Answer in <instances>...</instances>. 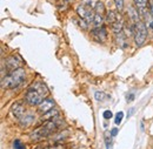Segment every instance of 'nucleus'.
I'll use <instances>...</instances> for the list:
<instances>
[{"label": "nucleus", "instance_id": "nucleus-22", "mask_svg": "<svg viewBox=\"0 0 153 149\" xmlns=\"http://www.w3.org/2000/svg\"><path fill=\"white\" fill-rule=\"evenodd\" d=\"M68 1H66V0H59L57 2V7L59 8V11H64V10H66L67 7H68V4H67Z\"/></svg>", "mask_w": 153, "mask_h": 149}, {"label": "nucleus", "instance_id": "nucleus-26", "mask_svg": "<svg viewBox=\"0 0 153 149\" xmlns=\"http://www.w3.org/2000/svg\"><path fill=\"white\" fill-rule=\"evenodd\" d=\"M97 2H98V0H82V4H84V5H87V6L92 7V8H94Z\"/></svg>", "mask_w": 153, "mask_h": 149}, {"label": "nucleus", "instance_id": "nucleus-28", "mask_svg": "<svg viewBox=\"0 0 153 149\" xmlns=\"http://www.w3.org/2000/svg\"><path fill=\"white\" fill-rule=\"evenodd\" d=\"M117 134H118V128H112L111 129V136L114 137V136H117Z\"/></svg>", "mask_w": 153, "mask_h": 149}, {"label": "nucleus", "instance_id": "nucleus-15", "mask_svg": "<svg viewBox=\"0 0 153 149\" xmlns=\"http://www.w3.org/2000/svg\"><path fill=\"white\" fill-rule=\"evenodd\" d=\"M34 122V115H32V114H25L21 119H20V126L21 127H28L31 123H33Z\"/></svg>", "mask_w": 153, "mask_h": 149}, {"label": "nucleus", "instance_id": "nucleus-13", "mask_svg": "<svg viewBox=\"0 0 153 149\" xmlns=\"http://www.w3.org/2000/svg\"><path fill=\"white\" fill-rule=\"evenodd\" d=\"M58 116H59V112H58L57 109H52V111H50L48 113L44 114L42 117L40 119L41 125L45 123V122H48V121H51V120H53V119H56V117H58Z\"/></svg>", "mask_w": 153, "mask_h": 149}, {"label": "nucleus", "instance_id": "nucleus-9", "mask_svg": "<svg viewBox=\"0 0 153 149\" xmlns=\"http://www.w3.org/2000/svg\"><path fill=\"white\" fill-rule=\"evenodd\" d=\"M11 112H12V114H13L14 117L21 119V117L26 114V109H25V106H24L22 102H16V103L12 106Z\"/></svg>", "mask_w": 153, "mask_h": 149}, {"label": "nucleus", "instance_id": "nucleus-3", "mask_svg": "<svg viewBox=\"0 0 153 149\" xmlns=\"http://www.w3.org/2000/svg\"><path fill=\"white\" fill-rule=\"evenodd\" d=\"M21 65H22V60L19 55L14 54V55L8 56L6 61L2 62L1 65V79L5 77V74H10L11 72L21 68Z\"/></svg>", "mask_w": 153, "mask_h": 149}, {"label": "nucleus", "instance_id": "nucleus-12", "mask_svg": "<svg viewBox=\"0 0 153 149\" xmlns=\"http://www.w3.org/2000/svg\"><path fill=\"white\" fill-rule=\"evenodd\" d=\"M127 15H128V18L131 19V21H132L133 24L140 21V13H139V11L137 10V7L130 6L128 10H127Z\"/></svg>", "mask_w": 153, "mask_h": 149}, {"label": "nucleus", "instance_id": "nucleus-32", "mask_svg": "<svg viewBox=\"0 0 153 149\" xmlns=\"http://www.w3.org/2000/svg\"><path fill=\"white\" fill-rule=\"evenodd\" d=\"M66 1H73V0H66Z\"/></svg>", "mask_w": 153, "mask_h": 149}, {"label": "nucleus", "instance_id": "nucleus-16", "mask_svg": "<svg viewBox=\"0 0 153 149\" xmlns=\"http://www.w3.org/2000/svg\"><path fill=\"white\" fill-rule=\"evenodd\" d=\"M106 20H107V22H110L111 25L117 22V21H121L120 15H118V13L114 12V11H108V12L106 13Z\"/></svg>", "mask_w": 153, "mask_h": 149}, {"label": "nucleus", "instance_id": "nucleus-30", "mask_svg": "<svg viewBox=\"0 0 153 149\" xmlns=\"http://www.w3.org/2000/svg\"><path fill=\"white\" fill-rule=\"evenodd\" d=\"M126 99H127V101H132V100L134 99V95L133 94H130V95L126 96Z\"/></svg>", "mask_w": 153, "mask_h": 149}, {"label": "nucleus", "instance_id": "nucleus-8", "mask_svg": "<svg viewBox=\"0 0 153 149\" xmlns=\"http://www.w3.org/2000/svg\"><path fill=\"white\" fill-rule=\"evenodd\" d=\"M54 106H56L54 100H53V99H50V97H46V99L38 106V111H39V113H41V114L44 115V114L48 113L50 111H52V109L54 108Z\"/></svg>", "mask_w": 153, "mask_h": 149}, {"label": "nucleus", "instance_id": "nucleus-10", "mask_svg": "<svg viewBox=\"0 0 153 149\" xmlns=\"http://www.w3.org/2000/svg\"><path fill=\"white\" fill-rule=\"evenodd\" d=\"M114 41L115 44L120 47V48H127L128 47V42H127V37H126V34L124 33V32H121V33H118V34H115L114 37Z\"/></svg>", "mask_w": 153, "mask_h": 149}, {"label": "nucleus", "instance_id": "nucleus-18", "mask_svg": "<svg viewBox=\"0 0 153 149\" xmlns=\"http://www.w3.org/2000/svg\"><path fill=\"white\" fill-rule=\"evenodd\" d=\"M93 10H94V12H96L97 14H101V15L106 12V10H105V5H104L101 1H98V2H97V5L94 6Z\"/></svg>", "mask_w": 153, "mask_h": 149}, {"label": "nucleus", "instance_id": "nucleus-4", "mask_svg": "<svg viewBox=\"0 0 153 149\" xmlns=\"http://www.w3.org/2000/svg\"><path fill=\"white\" fill-rule=\"evenodd\" d=\"M147 34H149V31L146 28V25L144 21H138L133 24V39H134V44L140 47L145 44L146 39H147Z\"/></svg>", "mask_w": 153, "mask_h": 149}, {"label": "nucleus", "instance_id": "nucleus-29", "mask_svg": "<svg viewBox=\"0 0 153 149\" xmlns=\"http://www.w3.org/2000/svg\"><path fill=\"white\" fill-rule=\"evenodd\" d=\"M149 6H150V13L153 15V0H150V1H149Z\"/></svg>", "mask_w": 153, "mask_h": 149}, {"label": "nucleus", "instance_id": "nucleus-17", "mask_svg": "<svg viewBox=\"0 0 153 149\" xmlns=\"http://www.w3.org/2000/svg\"><path fill=\"white\" fill-rule=\"evenodd\" d=\"M112 26V31L114 34H118V33H121L124 32V25H123V21H117L114 24L111 25Z\"/></svg>", "mask_w": 153, "mask_h": 149}, {"label": "nucleus", "instance_id": "nucleus-31", "mask_svg": "<svg viewBox=\"0 0 153 149\" xmlns=\"http://www.w3.org/2000/svg\"><path fill=\"white\" fill-rule=\"evenodd\" d=\"M33 149H45V147H44V146H39V147H36V148H33Z\"/></svg>", "mask_w": 153, "mask_h": 149}, {"label": "nucleus", "instance_id": "nucleus-6", "mask_svg": "<svg viewBox=\"0 0 153 149\" xmlns=\"http://www.w3.org/2000/svg\"><path fill=\"white\" fill-rule=\"evenodd\" d=\"M76 13L79 15V18L85 20L88 25L90 24H93V20H94V15H96V12L92 7L87 6V5H79L78 8H76Z\"/></svg>", "mask_w": 153, "mask_h": 149}, {"label": "nucleus", "instance_id": "nucleus-19", "mask_svg": "<svg viewBox=\"0 0 153 149\" xmlns=\"http://www.w3.org/2000/svg\"><path fill=\"white\" fill-rule=\"evenodd\" d=\"M102 22H104V17L101 14H97L94 15V20H93V25L94 27H100L102 26Z\"/></svg>", "mask_w": 153, "mask_h": 149}, {"label": "nucleus", "instance_id": "nucleus-20", "mask_svg": "<svg viewBox=\"0 0 153 149\" xmlns=\"http://www.w3.org/2000/svg\"><path fill=\"white\" fill-rule=\"evenodd\" d=\"M13 147H14V149H26V145L21 140L16 139L14 142H13Z\"/></svg>", "mask_w": 153, "mask_h": 149}, {"label": "nucleus", "instance_id": "nucleus-25", "mask_svg": "<svg viewBox=\"0 0 153 149\" xmlns=\"http://www.w3.org/2000/svg\"><path fill=\"white\" fill-rule=\"evenodd\" d=\"M123 119H124V113L123 112L117 113V115H115V117H114L115 125H120V123H121V121H123Z\"/></svg>", "mask_w": 153, "mask_h": 149}, {"label": "nucleus", "instance_id": "nucleus-27", "mask_svg": "<svg viewBox=\"0 0 153 149\" xmlns=\"http://www.w3.org/2000/svg\"><path fill=\"white\" fill-rule=\"evenodd\" d=\"M112 116H113V113L111 112V111H105V112L102 113V117L105 120H110Z\"/></svg>", "mask_w": 153, "mask_h": 149}, {"label": "nucleus", "instance_id": "nucleus-21", "mask_svg": "<svg viewBox=\"0 0 153 149\" xmlns=\"http://www.w3.org/2000/svg\"><path fill=\"white\" fill-rule=\"evenodd\" d=\"M94 97H96L97 101H99V102H102L106 97H108L106 94L104 93V92H96L94 93Z\"/></svg>", "mask_w": 153, "mask_h": 149}, {"label": "nucleus", "instance_id": "nucleus-2", "mask_svg": "<svg viewBox=\"0 0 153 149\" xmlns=\"http://www.w3.org/2000/svg\"><path fill=\"white\" fill-rule=\"evenodd\" d=\"M26 79V72L24 68L16 69L1 79V87L5 89H14L20 87Z\"/></svg>", "mask_w": 153, "mask_h": 149}, {"label": "nucleus", "instance_id": "nucleus-23", "mask_svg": "<svg viewBox=\"0 0 153 149\" xmlns=\"http://www.w3.org/2000/svg\"><path fill=\"white\" fill-rule=\"evenodd\" d=\"M45 149H66V146L62 143H54L52 146H46Z\"/></svg>", "mask_w": 153, "mask_h": 149}, {"label": "nucleus", "instance_id": "nucleus-11", "mask_svg": "<svg viewBox=\"0 0 153 149\" xmlns=\"http://www.w3.org/2000/svg\"><path fill=\"white\" fill-rule=\"evenodd\" d=\"M143 17H144V22H145V25H146V28H147L149 33H150L151 35H153V15L150 12L146 11Z\"/></svg>", "mask_w": 153, "mask_h": 149}, {"label": "nucleus", "instance_id": "nucleus-7", "mask_svg": "<svg viewBox=\"0 0 153 149\" xmlns=\"http://www.w3.org/2000/svg\"><path fill=\"white\" fill-rule=\"evenodd\" d=\"M91 35L92 38L96 40L97 42H105L107 40V30L104 27V26H100V27H94L92 31H91Z\"/></svg>", "mask_w": 153, "mask_h": 149}, {"label": "nucleus", "instance_id": "nucleus-24", "mask_svg": "<svg viewBox=\"0 0 153 149\" xmlns=\"http://www.w3.org/2000/svg\"><path fill=\"white\" fill-rule=\"evenodd\" d=\"M114 1V5H115V8L121 12L124 10V0H113Z\"/></svg>", "mask_w": 153, "mask_h": 149}, {"label": "nucleus", "instance_id": "nucleus-5", "mask_svg": "<svg viewBox=\"0 0 153 149\" xmlns=\"http://www.w3.org/2000/svg\"><path fill=\"white\" fill-rule=\"evenodd\" d=\"M46 97L41 93H39L37 89L32 88L31 86L28 87L27 93L25 94V101L26 103H28L30 106H39Z\"/></svg>", "mask_w": 153, "mask_h": 149}, {"label": "nucleus", "instance_id": "nucleus-1", "mask_svg": "<svg viewBox=\"0 0 153 149\" xmlns=\"http://www.w3.org/2000/svg\"><path fill=\"white\" fill-rule=\"evenodd\" d=\"M61 125H62V121L59 120L58 117L48 121V122H45V123L40 125L38 128H36L34 131H31V134H30L31 142L39 143V142L46 140L47 137H50L54 133H58L59 128L61 127Z\"/></svg>", "mask_w": 153, "mask_h": 149}, {"label": "nucleus", "instance_id": "nucleus-14", "mask_svg": "<svg viewBox=\"0 0 153 149\" xmlns=\"http://www.w3.org/2000/svg\"><path fill=\"white\" fill-rule=\"evenodd\" d=\"M149 1H150V0H134V5H135L137 10L139 11L140 15H144V14H145Z\"/></svg>", "mask_w": 153, "mask_h": 149}]
</instances>
